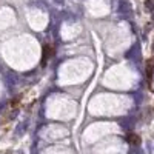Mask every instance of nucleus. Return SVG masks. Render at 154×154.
I'll return each mask as SVG.
<instances>
[{
	"label": "nucleus",
	"mask_w": 154,
	"mask_h": 154,
	"mask_svg": "<svg viewBox=\"0 0 154 154\" xmlns=\"http://www.w3.org/2000/svg\"><path fill=\"white\" fill-rule=\"evenodd\" d=\"M152 72H154V63H152V60H148L146 62V77H148V80H151Z\"/></svg>",
	"instance_id": "obj_2"
},
{
	"label": "nucleus",
	"mask_w": 154,
	"mask_h": 154,
	"mask_svg": "<svg viewBox=\"0 0 154 154\" xmlns=\"http://www.w3.org/2000/svg\"><path fill=\"white\" fill-rule=\"evenodd\" d=\"M51 54H53V49H51V46L49 45H43V51H42V65L45 66L46 63H48V60H49V57H51Z\"/></svg>",
	"instance_id": "obj_1"
},
{
	"label": "nucleus",
	"mask_w": 154,
	"mask_h": 154,
	"mask_svg": "<svg viewBox=\"0 0 154 154\" xmlns=\"http://www.w3.org/2000/svg\"><path fill=\"white\" fill-rule=\"evenodd\" d=\"M145 8L148 11H152L154 9V0H145Z\"/></svg>",
	"instance_id": "obj_4"
},
{
	"label": "nucleus",
	"mask_w": 154,
	"mask_h": 154,
	"mask_svg": "<svg viewBox=\"0 0 154 154\" xmlns=\"http://www.w3.org/2000/svg\"><path fill=\"white\" fill-rule=\"evenodd\" d=\"M128 142H130L131 145H134V146H137V145H140V137L137 134H130L128 136Z\"/></svg>",
	"instance_id": "obj_3"
}]
</instances>
